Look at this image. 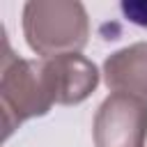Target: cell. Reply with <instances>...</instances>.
I'll use <instances>...</instances> for the list:
<instances>
[{
  "label": "cell",
  "instance_id": "3957f363",
  "mask_svg": "<svg viewBox=\"0 0 147 147\" xmlns=\"http://www.w3.org/2000/svg\"><path fill=\"white\" fill-rule=\"evenodd\" d=\"M96 147H145L147 142V103L113 92L103 99L92 124Z\"/></svg>",
  "mask_w": 147,
  "mask_h": 147
},
{
  "label": "cell",
  "instance_id": "7a4b0ae2",
  "mask_svg": "<svg viewBox=\"0 0 147 147\" xmlns=\"http://www.w3.org/2000/svg\"><path fill=\"white\" fill-rule=\"evenodd\" d=\"M55 99L44 71V62L16 57L5 41L2 76H0V108L5 138L14 133L23 122L32 117H44L53 108Z\"/></svg>",
  "mask_w": 147,
  "mask_h": 147
},
{
  "label": "cell",
  "instance_id": "8992f818",
  "mask_svg": "<svg viewBox=\"0 0 147 147\" xmlns=\"http://www.w3.org/2000/svg\"><path fill=\"white\" fill-rule=\"evenodd\" d=\"M122 11H124V16H126L131 23L147 28V2H145V0H138V2L124 0V2H122Z\"/></svg>",
  "mask_w": 147,
  "mask_h": 147
},
{
  "label": "cell",
  "instance_id": "6da1fadb",
  "mask_svg": "<svg viewBox=\"0 0 147 147\" xmlns=\"http://www.w3.org/2000/svg\"><path fill=\"white\" fill-rule=\"evenodd\" d=\"M23 37L46 60L80 53L90 37L87 11L76 0H30L23 5Z\"/></svg>",
  "mask_w": 147,
  "mask_h": 147
},
{
  "label": "cell",
  "instance_id": "5b68a950",
  "mask_svg": "<svg viewBox=\"0 0 147 147\" xmlns=\"http://www.w3.org/2000/svg\"><path fill=\"white\" fill-rule=\"evenodd\" d=\"M103 78L108 90L147 103V41L124 46L106 57Z\"/></svg>",
  "mask_w": 147,
  "mask_h": 147
},
{
  "label": "cell",
  "instance_id": "277c9868",
  "mask_svg": "<svg viewBox=\"0 0 147 147\" xmlns=\"http://www.w3.org/2000/svg\"><path fill=\"white\" fill-rule=\"evenodd\" d=\"M44 71L51 85V94L60 106L83 103L99 85V69L80 53L57 55L44 60Z\"/></svg>",
  "mask_w": 147,
  "mask_h": 147
}]
</instances>
